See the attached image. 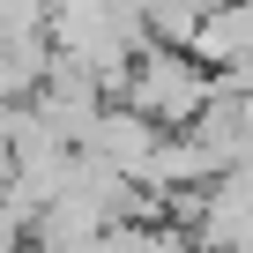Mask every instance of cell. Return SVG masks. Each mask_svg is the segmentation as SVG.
<instances>
[{"label": "cell", "mask_w": 253, "mask_h": 253, "mask_svg": "<svg viewBox=\"0 0 253 253\" xmlns=\"http://www.w3.org/2000/svg\"><path fill=\"white\" fill-rule=\"evenodd\" d=\"M119 104L142 112L149 126H164V134H179V126H194V112L209 104V67H194L171 45H142L134 60H126V97Z\"/></svg>", "instance_id": "1"}, {"label": "cell", "mask_w": 253, "mask_h": 253, "mask_svg": "<svg viewBox=\"0 0 253 253\" xmlns=\"http://www.w3.org/2000/svg\"><path fill=\"white\" fill-rule=\"evenodd\" d=\"M157 142H164V126H149L142 112H126V104H104L89 119V134H82L75 157H89L97 171H119V179H142V164H149Z\"/></svg>", "instance_id": "2"}, {"label": "cell", "mask_w": 253, "mask_h": 253, "mask_svg": "<svg viewBox=\"0 0 253 253\" xmlns=\"http://www.w3.org/2000/svg\"><path fill=\"white\" fill-rule=\"evenodd\" d=\"M246 231H253V201H246V164H238V171H216L201 186L186 238H194V253H246Z\"/></svg>", "instance_id": "3"}, {"label": "cell", "mask_w": 253, "mask_h": 253, "mask_svg": "<svg viewBox=\"0 0 253 253\" xmlns=\"http://www.w3.org/2000/svg\"><path fill=\"white\" fill-rule=\"evenodd\" d=\"M194 67H246V52H253V8L246 0H231V8H209L201 23H194V38L179 45Z\"/></svg>", "instance_id": "4"}, {"label": "cell", "mask_w": 253, "mask_h": 253, "mask_svg": "<svg viewBox=\"0 0 253 253\" xmlns=\"http://www.w3.org/2000/svg\"><path fill=\"white\" fill-rule=\"evenodd\" d=\"M45 67H52V45H45V38L0 45V104H23V97H38Z\"/></svg>", "instance_id": "5"}]
</instances>
